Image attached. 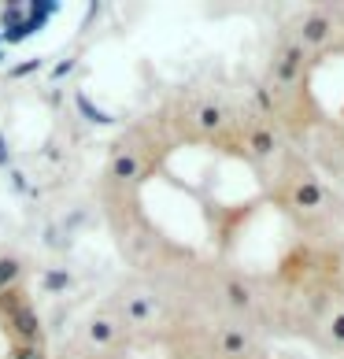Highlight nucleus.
Returning <instances> with one entry per match:
<instances>
[{
  "mask_svg": "<svg viewBox=\"0 0 344 359\" xmlns=\"http://www.w3.org/2000/svg\"><path fill=\"white\" fill-rule=\"evenodd\" d=\"M85 334H89V341H92V344H115V337H118V326L111 323V318H92Z\"/></svg>",
  "mask_w": 344,
  "mask_h": 359,
  "instance_id": "obj_5",
  "label": "nucleus"
},
{
  "mask_svg": "<svg viewBox=\"0 0 344 359\" xmlns=\"http://www.w3.org/2000/svg\"><path fill=\"white\" fill-rule=\"evenodd\" d=\"M300 67H303V48L300 45H285L282 56H277V63H274V78L277 82H293V78L300 74Z\"/></svg>",
  "mask_w": 344,
  "mask_h": 359,
  "instance_id": "obj_2",
  "label": "nucleus"
},
{
  "mask_svg": "<svg viewBox=\"0 0 344 359\" xmlns=\"http://www.w3.org/2000/svg\"><path fill=\"white\" fill-rule=\"evenodd\" d=\"M19 259H11V256H4L0 259V292L4 289H15V282H19Z\"/></svg>",
  "mask_w": 344,
  "mask_h": 359,
  "instance_id": "obj_11",
  "label": "nucleus"
},
{
  "mask_svg": "<svg viewBox=\"0 0 344 359\" xmlns=\"http://www.w3.org/2000/svg\"><path fill=\"white\" fill-rule=\"evenodd\" d=\"M0 318H8V330L15 337V344L41 348V318H37V311L30 308V300H26V292L19 285L0 292Z\"/></svg>",
  "mask_w": 344,
  "mask_h": 359,
  "instance_id": "obj_1",
  "label": "nucleus"
},
{
  "mask_svg": "<svg viewBox=\"0 0 344 359\" xmlns=\"http://www.w3.org/2000/svg\"><path fill=\"white\" fill-rule=\"evenodd\" d=\"M293 201L300 204V208H319L322 204V189L315 182H300L296 189H293Z\"/></svg>",
  "mask_w": 344,
  "mask_h": 359,
  "instance_id": "obj_9",
  "label": "nucleus"
},
{
  "mask_svg": "<svg viewBox=\"0 0 344 359\" xmlns=\"http://www.w3.org/2000/svg\"><path fill=\"white\" fill-rule=\"evenodd\" d=\"M329 334H333V341L344 344V311H337L333 318H329Z\"/></svg>",
  "mask_w": 344,
  "mask_h": 359,
  "instance_id": "obj_15",
  "label": "nucleus"
},
{
  "mask_svg": "<svg viewBox=\"0 0 344 359\" xmlns=\"http://www.w3.org/2000/svg\"><path fill=\"white\" fill-rule=\"evenodd\" d=\"M156 311H160V304H156L152 297H130L126 300V323H149V318H156Z\"/></svg>",
  "mask_w": 344,
  "mask_h": 359,
  "instance_id": "obj_3",
  "label": "nucleus"
},
{
  "mask_svg": "<svg viewBox=\"0 0 344 359\" xmlns=\"http://www.w3.org/2000/svg\"><path fill=\"white\" fill-rule=\"evenodd\" d=\"M196 123H200V130H207V134H215V130H222V108H215V104H204L200 115H196Z\"/></svg>",
  "mask_w": 344,
  "mask_h": 359,
  "instance_id": "obj_10",
  "label": "nucleus"
},
{
  "mask_svg": "<svg viewBox=\"0 0 344 359\" xmlns=\"http://www.w3.org/2000/svg\"><path fill=\"white\" fill-rule=\"evenodd\" d=\"M30 71H41V60H26V63H19V67L11 71V74H15V78H22V74H30Z\"/></svg>",
  "mask_w": 344,
  "mask_h": 359,
  "instance_id": "obj_16",
  "label": "nucleus"
},
{
  "mask_svg": "<svg viewBox=\"0 0 344 359\" xmlns=\"http://www.w3.org/2000/svg\"><path fill=\"white\" fill-rule=\"evenodd\" d=\"M45 289H52V292L71 289V274H67V271H48V274H45Z\"/></svg>",
  "mask_w": 344,
  "mask_h": 359,
  "instance_id": "obj_12",
  "label": "nucleus"
},
{
  "mask_svg": "<svg viewBox=\"0 0 344 359\" xmlns=\"http://www.w3.org/2000/svg\"><path fill=\"white\" fill-rule=\"evenodd\" d=\"M111 170H115V178H118V182H134V178L141 175V159H137L134 152H123V156H115Z\"/></svg>",
  "mask_w": 344,
  "mask_h": 359,
  "instance_id": "obj_6",
  "label": "nucleus"
},
{
  "mask_svg": "<svg viewBox=\"0 0 344 359\" xmlns=\"http://www.w3.org/2000/svg\"><path fill=\"white\" fill-rule=\"evenodd\" d=\"M329 37V19L326 15H311L308 22L300 26V48L303 45H322Z\"/></svg>",
  "mask_w": 344,
  "mask_h": 359,
  "instance_id": "obj_4",
  "label": "nucleus"
},
{
  "mask_svg": "<svg viewBox=\"0 0 344 359\" xmlns=\"http://www.w3.org/2000/svg\"><path fill=\"white\" fill-rule=\"evenodd\" d=\"M230 304H233V308H248V300H252V297H248V289L241 285V282H230Z\"/></svg>",
  "mask_w": 344,
  "mask_h": 359,
  "instance_id": "obj_14",
  "label": "nucleus"
},
{
  "mask_svg": "<svg viewBox=\"0 0 344 359\" xmlns=\"http://www.w3.org/2000/svg\"><path fill=\"white\" fill-rule=\"evenodd\" d=\"M219 348L226 355H245L248 352V337L241 334V330H222V334H219Z\"/></svg>",
  "mask_w": 344,
  "mask_h": 359,
  "instance_id": "obj_7",
  "label": "nucleus"
},
{
  "mask_svg": "<svg viewBox=\"0 0 344 359\" xmlns=\"http://www.w3.org/2000/svg\"><path fill=\"white\" fill-rule=\"evenodd\" d=\"M8 359H45V352H41V348H34V344H11Z\"/></svg>",
  "mask_w": 344,
  "mask_h": 359,
  "instance_id": "obj_13",
  "label": "nucleus"
},
{
  "mask_svg": "<svg viewBox=\"0 0 344 359\" xmlns=\"http://www.w3.org/2000/svg\"><path fill=\"white\" fill-rule=\"evenodd\" d=\"M248 144H252L256 156H270V152H274V130L252 126V130H248Z\"/></svg>",
  "mask_w": 344,
  "mask_h": 359,
  "instance_id": "obj_8",
  "label": "nucleus"
}]
</instances>
